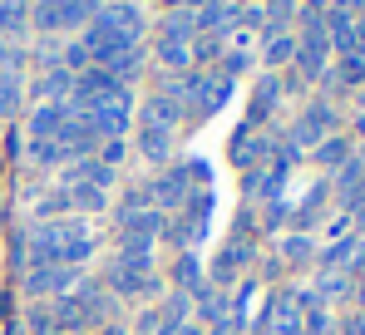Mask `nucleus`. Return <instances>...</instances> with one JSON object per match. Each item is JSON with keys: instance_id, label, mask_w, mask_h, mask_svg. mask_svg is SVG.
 Masks as SVG:
<instances>
[{"instance_id": "423d86ee", "label": "nucleus", "mask_w": 365, "mask_h": 335, "mask_svg": "<svg viewBox=\"0 0 365 335\" xmlns=\"http://www.w3.org/2000/svg\"><path fill=\"white\" fill-rule=\"evenodd\" d=\"M158 197H163L168 207H178L182 197H187V177H182V172H168V182H158Z\"/></svg>"}, {"instance_id": "0eeeda50", "label": "nucleus", "mask_w": 365, "mask_h": 335, "mask_svg": "<svg viewBox=\"0 0 365 335\" xmlns=\"http://www.w3.org/2000/svg\"><path fill=\"white\" fill-rule=\"evenodd\" d=\"M15 99H20V79H15V69H0V113L15 109Z\"/></svg>"}, {"instance_id": "9d476101", "label": "nucleus", "mask_w": 365, "mask_h": 335, "mask_svg": "<svg viewBox=\"0 0 365 335\" xmlns=\"http://www.w3.org/2000/svg\"><path fill=\"white\" fill-rule=\"evenodd\" d=\"M163 59H168V64H187V55H182L178 45H163Z\"/></svg>"}, {"instance_id": "f257e3e1", "label": "nucleus", "mask_w": 365, "mask_h": 335, "mask_svg": "<svg viewBox=\"0 0 365 335\" xmlns=\"http://www.w3.org/2000/svg\"><path fill=\"white\" fill-rule=\"evenodd\" d=\"M35 257L40 262H55V267H69V262L89 257V232H84V222H45Z\"/></svg>"}, {"instance_id": "6e6552de", "label": "nucleus", "mask_w": 365, "mask_h": 335, "mask_svg": "<svg viewBox=\"0 0 365 335\" xmlns=\"http://www.w3.org/2000/svg\"><path fill=\"white\" fill-rule=\"evenodd\" d=\"M25 25V0H0V30H20Z\"/></svg>"}, {"instance_id": "f03ea898", "label": "nucleus", "mask_w": 365, "mask_h": 335, "mask_svg": "<svg viewBox=\"0 0 365 335\" xmlns=\"http://www.w3.org/2000/svg\"><path fill=\"white\" fill-rule=\"evenodd\" d=\"M128 109H133V104H128V89H114V94H104L94 109H84V118H89L99 133H119L123 123H128Z\"/></svg>"}, {"instance_id": "39448f33", "label": "nucleus", "mask_w": 365, "mask_h": 335, "mask_svg": "<svg viewBox=\"0 0 365 335\" xmlns=\"http://www.w3.org/2000/svg\"><path fill=\"white\" fill-rule=\"evenodd\" d=\"M60 281H64V267H35L30 272V291H60Z\"/></svg>"}, {"instance_id": "7ed1b4c3", "label": "nucleus", "mask_w": 365, "mask_h": 335, "mask_svg": "<svg viewBox=\"0 0 365 335\" xmlns=\"http://www.w3.org/2000/svg\"><path fill=\"white\" fill-rule=\"evenodd\" d=\"M99 25H104V30H114L123 45H133V40H138V30H143V20H138V10H133V5H104Z\"/></svg>"}, {"instance_id": "20e7f679", "label": "nucleus", "mask_w": 365, "mask_h": 335, "mask_svg": "<svg viewBox=\"0 0 365 335\" xmlns=\"http://www.w3.org/2000/svg\"><path fill=\"white\" fill-rule=\"evenodd\" d=\"M84 0H45L40 5V25H74V20H84Z\"/></svg>"}, {"instance_id": "1a4fd4ad", "label": "nucleus", "mask_w": 365, "mask_h": 335, "mask_svg": "<svg viewBox=\"0 0 365 335\" xmlns=\"http://www.w3.org/2000/svg\"><path fill=\"white\" fill-rule=\"evenodd\" d=\"M64 84H69V74H64V69H55V74H50V79H45V94H60Z\"/></svg>"}]
</instances>
